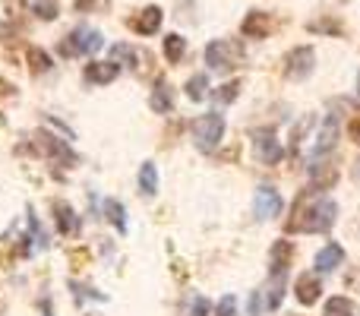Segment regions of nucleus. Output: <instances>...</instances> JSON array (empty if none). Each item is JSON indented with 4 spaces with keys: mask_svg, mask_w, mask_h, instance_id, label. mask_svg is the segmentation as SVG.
I'll list each match as a JSON object with an SVG mask.
<instances>
[{
    "mask_svg": "<svg viewBox=\"0 0 360 316\" xmlns=\"http://www.w3.org/2000/svg\"><path fill=\"white\" fill-rule=\"evenodd\" d=\"M253 156L259 165H278L285 152H281V143L275 139L272 130H256L253 133Z\"/></svg>",
    "mask_w": 360,
    "mask_h": 316,
    "instance_id": "6",
    "label": "nucleus"
},
{
    "mask_svg": "<svg viewBox=\"0 0 360 316\" xmlns=\"http://www.w3.org/2000/svg\"><path fill=\"white\" fill-rule=\"evenodd\" d=\"M342 263H345V250L338 247V244H326V247L316 253V269L319 272H332V269L342 266Z\"/></svg>",
    "mask_w": 360,
    "mask_h": 316,
    "instance_id": "17",
    "label": "nucleus"
},
{
    "mask_svg": "<svg viewBox=\"0 0 360 316\" xmlns=\"http://www.w3.org/2000/svg\"><path fill=\"white\" fill-rule=\"evenodd\" d=\"M215 316H237V298L234 294H224L215 307Z\"/></svg>",
    "mask_w": 360,
    "mask_h": 316,
    "instance_id": "30",
    "label": "nucleus"
},
{
    "mask_svg": "<svg viewBox=\"0 0 360 316\" xmlns=\"http://www.w3.org/2000/svg\"><path fill=\"white\" fill-rule=\"evenodd\" d=\"M184 51H186V38H180V35H168V38H165V57H168L171 63L184 61Z\"/></svg>",
    "mask_w": 360,
    "mask_h": 316,
    "instance_id": "23",
    "label": "nucleus"
},
{
    "mask_svg": "<svg viewBox=\"0 0 360 316\" xmlns=\"http://www.w3.org/2000/svg\"><path fill=\"white\" fill-rule=\"evenodd\" d=\"M310 32H326V35H342V23L338 19H313L310 23Z\"/></svg>",
    "mask_w": 360,
    "mask_h": 316,
    "instance_id": "28",
    "label": "nucleus"
},
{
    "mask_svg": "<svg viewBox=\"0 0 360 316\" xmlns=\"http://www.w3.org/2000/svg\"><path fill=\"white\" fill-rule=\"evenodd\" d=\"M281 298H285V275H275V282L269 285V298H266L269 310H275L281 304Z\"/></svg>",
    "mask_w": 360,
    "mask_h": 316,
    "instance_id": "27",
    "label": "nucleus"
},
{
    "mask_svg": "<svg viewBox=\"0 0 360 316\" xmlns=\"http://www.w3.org/2000/svg\"><path fill=\"white\" fill-rule=\"evenodd\" d=\"M29 70H32V76L48 73V70H51V57L44 54L41 48H32V51H29Z\"/></svg>",
    "mask_w": 360,
    "mask_h": 316,
    "instance_id": "24",
    "label": "nucleus"
},
{
    "mask_svg": "<svg viewBox=\"0 0 360 316\" xmlns=\"http://www.w3.org/2000/svg\"><path fill=\"white\" fill-rule=\"evenodd\" d=\"M310 184H313V190H332L338 184V165L316 156L310 165Z\"/></svg>",
    "mask_w": 360,
    "mask_h": 316,
    "instance_id": "7",
    "label": "nucleus"
},
{
    "mask_svg": "<svg viewBox=\"0 0 360 316\" xmlns=\"http://www.w3.org/2000/svg\"><path fill=\"white\" fill-rule=\"evenodd\" d=\"M294 294H297V301L304 307H310V304H316L319 294H323V282H319L316 275H300V279H297V291H294Z\"/></svg>",
    "mask_w": 360,
    "mask_h": 316,
    "instance_id": "15",
    "label": "nucleus"
},
{
    "mask_svg": "<svg viewBox=\"0 0 360 316\" xmlns=\"http://www.w3.org/2000/svg\"><path fill=\"white\" fill-rule=\"evenodd\" d=\"M117 73H120V67L114 61H92V63H86V82L89 86H108L111 80H117Z\"/></svg>",
    "mask_w": 360,
    "mask_h": 316,
    "instance_id": "10",
    "label": "nucleus"
},
{
    "mask_svg": "<svg viewBox=\"0 0 360 316\" xmlns=\"http://www.w3.org/2000/svg\"><path fill=\"white\" fill-rule=\"evenodd\" d=\"M95 0H76V10H92Z\"/></svg>",
    "mask_w": 360,
    "mask_h": 316,
    "instance_id": "32",
    "label": "nucleus"
},
{
    "mask_svg": "<svg viewBox=\"0 0 360 316\" xmlns=\"http://www.w3.org/2000/svg\"><path fill=\"white\" fill-rule=\"evenodd\" d=\"M240 95V82L237 80H231V82H224V86H218L215 92H212V99L218 101V105H231V101Z\"/></svg>",
    "mask_w": 360,
    "mask_h": 316,
    "instance_id": "25",
    "label": "nucleus"
},
{
    "mask_svg": "<svg viewBox=\"0 0 360 316\" xmlns=\"http://www.w3.org/2000/svg\"><path fill=\"white\" fill-rule=\"evenodd\" d=\"M143 57H149V54H143V51H136V48H133V44H114V48H111V61L117 63V67H120V63H127V67H133V70H136Z\"/></svg>",
    "mask_w": 360,
    "mask_h": 316,
    "instance_id": "19",
    "label": "nucleus"
},
{
    "mask_svg": "<svg viewBox=\"0 0 360 316\" xmlns=\"http://www.w3.org/2000/svg\"><path fill=\"white\" fill-rule=\"evenodd\" d=\"M32 10H35L41 19H54L57 13H60V10H57L54 0H32Z\"/></svg>",
    "mask_w": 360,
    "mask_h": 316,
    "instance_id": "29",
    "label": "nucleus"
},
{
    "mask_svg": "<svg viewBox=\"0 0 360 316\" xmlns=\"http://www.w3.org/2000/svg\"><path fill=\"white\" fill-rule=\"evenodd\" d=\"M253 212H256V218H259V222L275 218L281 212V193L275 190V187H259V190H256Z\"/></svg>",
    "mask_w": 360,
    "mask_h": 316,
    "instance_id": "8",
    "label": "nucleus"
},
{
    "mask_svg": "<svg viewBox=\"0 0 360 316\" xmlns=\"http://www.w3.org/2000/svg\"><path fill=\"white\" fill-rule=\"evenodd\" d=\"M357 101H360V76H357Z\"/></svg>",
    "mask_w": 360,
    "mask_h": 316,
    "instance_id": "34",
    "label": "nucleus"
},
{
    "mask_svg": "<svg viewBox=\"0 0 360 316\" xmlns=\"http://www.w3.org/2000/svg\"><path fill=\"white\" fill-rule=\"evenodd\" d=\"M139 190H143V196H155L158 193V171L152 161H146V165L139 168Z\"/></svg>",
    "mask_w": 360,
    "mask_h": 316,
    "instance_id": "20",
    "label": "nucleus"
},
{
    "mask_svg": "<svg viewBox=\"0 0 360 316\" xmlns=\"http://www.w3.org/2000/svg\"><path fill=\"white\" fill-rule=\"evenodd\" d=\"M205 313H209V301L196 298V301H193V307H190V316H205Z\"/></svg>",
    "mask_w": 360,
    "mask_h": 316,
    "instance_id": "31",
    "label": "nucleus"
},
{
    "mask_svg": "<svg viewBox=\"0 0 360 316\" xmlns=\"http://www.w3.org/2000/svg\"><path fill=\"white\" fill-rule=\"evenodd\" d=\"M186 95H190L193 101H202L205 95H209V80H205L202 73L190 76V82H186Z\"/></svg>",
    "mask_w": 360,
    "mask_h": 316,
    "instance_id": "26",
    "label": "nucleus"
},
{
    "mask_svg": "<svg viewBox=\"0 0 360 316\" xmlns=\"http://www.w3.org/2000/svg\"><path fill=\"white\" fill-rule=\"evenodd\" d=\"M205 63L212 70H237L243 63V44L234 42V38H218L205 48Z\"/></svg>",
    "mask_w": 360,
    "mask_h": 316,
    "instance_id": "2",
    "label": "nucleus"
},
{
    "mask_svg": "<svg viewBox=\"0 0 360 316\" xmlns=\"http://www.w3.org/2000/svg\"><path fill=\"white\" fill-rule=\"evenodd\" d=\"M240 32L247 38H266L269 32H272V16L262 10H250L247 19H243V25H240Z\"/></svg>",
    "mask_w": 360,
    "mask_h": 316,
    "instance_id": "12",
    "label": "nucleus"
},
{
    "mask_svg": "<svg viewBox=\"0 0 360 316\" xmlns=\"http://www.w3.org/2000/svg\"><path fill=\"white\" fill-rule=\"evenodd\" d=\"M338 206L329 196H316L313 190H304L294 199V218L288 222V231H304V234H319L335 225Z\"/></svg>",
    "mask_w": 360,
    "mask_h": 316,
    "instance_id": "1",
    "label": "nucleus"
},
{
    "mask_svg": "<svg viewBox=\"0 0 360 316\" xmlns=\"http://www.w3.org/2000/svg\"><path fill=\"white\" fill-rule=\"evenodd\" d=\"M224 137V118L215 111L202 114V118L193 120V143H196L199 152H212Z\"/></svg>",
    "mask_w": 360,
    "mask_h": 316,
    "instance_id": "3",
    "label": "nucleus"
},
{
    "mask_svg": "<svg viewBox=\"0 0 360 316\" xmlns=\"http://www.w3.org/2000/svg\"><path fill=\"white\" fill-rule=\"evenodd\" d=\"M294 260V244L291 241H275L272 244V253H269V263H272V272L275 275H285L288 266Z\"/></svg>",
    "mask_w": 360,
    "mask_h": 316,
    "instance_id": "14",
    "label": "nucleus"
},
{
    "mask_svg": "<svg viewBox=\"0 0 360 316\" xmlns=\"http://www.w3.org/2000/svg\"><path fill=\"white\" fill-rule=\"evenodd\" d=\"M316 70V51L313 48H307V44H300V48H294V51H288V57H285V76L288 80H307V76Z\"/></svg>",
    "mask_w": 360,
    "mask_h": 316,
    "instance_id": "5",
    "label": "nucleus"
},
{
    "mask_svg": "<svg viewBox=\"0 0 360 316\" xmlns=\"http://www.w3.org/2000/svg\"><path fill=\"white\" fill-rule=\"evenodd\" d=\"M105 215H108V222H111L114 228L124 234V231H127V212H124V206H120L117 199H108V203H105Z\"/></svg>",
    "mask_w": 360,
    "mask_h": 316,
    "instance_id": "22",
    "label": "nucleus"
},
{
    "mask_svg": "<svg viewBox=\"0 0 360 316\" xmlns=\"http://www.w3.org/2000/svg\"><path fill=\"white\" fill-rule=\"evenodd\" d=\"M149 108L155 114H168L171 108H174V92H171L168 82H158L155 89H152V99H149Z\"/></svg>",
    "mask_w": 360,
    "mask_h": 316,
    "instance_id": "18",
    "label": "nucleus"
},
{
    "mask_svg": "<svg viewBox=\"0 0 360 316\" xmlns=\"http://www.w3.org/2000/svg\"><path fill=\"white\" fill-rule=\"evenodd\" d=\"M338 133H342V120H338V114L332 111L329 118L323 120V127H319V133H316V156H326V152H332V149H335V143H338Z\"/></svg>",
    "mask_w": 360,
    "mask_h": 316,
    "instance_id": "9",
    "label": "nucleus"
},
{
    "mask_svg": "<svg viewBox=\"0 0 360 316\" xmlns=\"http://www.w3.org/2000/svg\"><path fill=\"white\" fill-rule=\"evenodd\" d=\"M35 146L41 152H48V156L63 158L67 165H76V156L67 149V143H63V139H57V137H51V133H35Z\"/></svg>",
    "mask_w": 360,
    "mask_h": 316,
    "instance_id": "13",
    "label": "nucleus"
},
{
    "mask_svg": "<svg viewBox=\"0 0 360 316\" xmlns=\"http://www.w3.org/2000/svg\"><path fill=\"white\" fill-rule=\"evenodd\" d=\"M101 44H105L101 32H95V29H76V32H70L67 38H60L57 51H60V57H79V54H95Z\"/></svg>",
    "mask_w": 360,
    "mask_h": 316,
    "instance_id": "4",
    "label": "nucleus"
},
{
    "mask_svg": "<svg viewBox=\"0 0 360 316\" xmlns=\"http://www.w3.org/2000/svg\"><path fill=\"white\" fill-rule=\"evenodd\" d=\"M54 222H57L60 234H76V231H79V215H76L67 203H54Z\"/></svg>",
    "mask_w": 360,
    "mask_h": 316,
    "instance_id": "16",
    "label": "nucleus"
},
{
    "mask_svg": "<svg viewBox=\"0 0 360 316\" xmlns=\"http://www.w3.org/2000/svg\"><path fill=\"white\" fill-rule=\"evenodd\" d=\"M162 6H146L143 13H136V16L130 19V25L139 32V35H155L158 29H162Z\"/></svg>",
    "mask_w": 360,
    "mask_h": 316,
    "instance_id": "11",
    "label": "nucleus"
},
{
    "mask_svg": "<svg viewBox=\"0 0 360 316\" xmlns=\"http://www.w3.org/2000/svg\"><path fill=\"white\" fill-rule=\"evenodd\" d=\"M323 316H357V307L348 298H329L326 301Z\"/></svg>",
    "mask_w": 360,
    "mask_h": 316,
    "instance_id": "21",
    "label": "nucleus"
},
{
    "mask_svg": "<svg viewBox=\"0 0 360 316\" xmlns=\"http://www.w3.org/2000/svg\"><path fill=\"white\" fill-rule=\"evenodd\" d=\"M354 180H357V187H360V161L354 165Z\"/></svg>",
    "mask_w": 360,
    "mask_h": 316,
    "instance_id": "33",
    "label": "nucleus"
}]
</instances>
